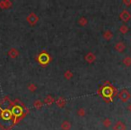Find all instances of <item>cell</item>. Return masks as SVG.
Segmentation results:
<instances>
[{"label":"cell","instance_id":"cell-1","mask_svg":"<svg viewBox=\"0 0 131 130\" xmlns=\"http://www.w3.org/2000/svg\"><path fill=\"white\" fill-rule=\"evenodd\" d=\"M8 54H9V56L12 57V58H15V57L18 55V53H17V51L15 49H11L9 51V53H8Z\"/></svg>","mask_w":131,"mask_h":130}]
</instances>
